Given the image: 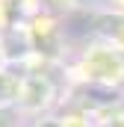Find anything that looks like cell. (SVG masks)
<instances>
[{"mask_svg": "<svg viewBox=\"0 0 124 127\" xmlns=\"http://www.w3.org/2000/svg\"><path fill=\"white\" fill-rule=\"evenodd\" d=\"M112 3H115V6H118V9L124 12V0H112Z\"/></svg>", "mask_w": 124, "mask_h": 127, "instance_id": "3957f363", "label": "cell"}, {"mask_svg": "<svg viewBox=\"0 0 124 127\" xmlns=\"http://www.w3.org/2000/svg\"><path fill=\"white\" fill-rule=\"evenodd\" d=\"M83 74L100 86H118V83H124V53L109 44L89 47V53L83 59Z\"/></svg>", "mask_w": 124, "mask_h": 127, "instance_id": "6da1fadb", "label": "cell"}, {"mask_svg": "<svg viewBox=\"0 0 124 127\" xmlns=\"http://www.w3.org/2000/svg\"><path fill=\"white\" fill-rule=\"evenodd\" d=\"M97 32L106 38L109 47L124 53V12H106L97 18Z\"/></svg>", "mask_w": 124, "mask_h": 127, "instance_id": "7a4b0ae2", "label": "cell"}, {"mask_svg": "<svg viewBox=\"0 0 124 127\" xmlns=\"http://www.w3.org/2000/svg\"><path fill=\"white\" fill-rule=\"evenodd\" d=\"M41 127H62V124H56V121H50V124H41Z\"/></svg>", "mask_w": 124, "mask_h": 127, "instance_id": "277c9868", "label": "cell"}]
</instances>
